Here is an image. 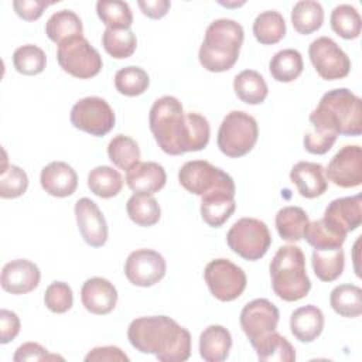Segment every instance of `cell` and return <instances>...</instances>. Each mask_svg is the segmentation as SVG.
<instances>
[{
  "label": "cell",
  "mask_w": 362,
  "mask_h": 362,
  "mask_svg": "<svg viewBox=\"0 0 362 362\" xmlns=\"http://www.w3.org/2000/svg\"><path fill=\"white\" fill-rule=\"evenodd\" d=\"M178 181L188 192L204 197L218 187L232 184L233 178L209 161L191 160L180 168Z\"/></svg>",
  "instance_id": "cell-12"
},
{
  "label": "cell",
  "mask_w": 362,
  "mask_h": 362,
  "mask_svg": "<svg viewBox=\"0 0 362 362\" xmlns=\"http://www.w3.org/2000/svg\"><path fill=\"white\" fill-rule=\"evenodd\" d=\"M28 188V177L24 170L14 164H3L0 171V197L4 199L18 198Z\"/></svg>",
  "instance_id": "cell-44"
},
{
  "label": "cell",
  "mask_w": 362,
  "mask_h": 362,
  "mask_svg": "<svg viewBox=\"0 0 362 362\" xmlns=\"http://www.w3.org/2000/svg\"><path fill=\"white\" fill-rule=\"evenodd\" d=\"M256 351L257 359L262 362H293L296 361V349L287 338L276 331L267 334L264 338L252 345Z\"/></svg>",
  "instance_id": "cell-29"
},
{
  "label": "cell",
  "mask_w": 362,
  "mask_h": 362,
  "mask_svg": "<svg viewBox=\"0 0 362 362\" xmlns=\"http://www.w3.org/2000/svg\"><path fill=\"white\" fill-rule=\"evenodd\" d=\"M88 187L100 198H112L122 191L123 178L113 167L98 165L88 174Z\"/></svg>",
  "instance_id": "cell-35"
},
{
  "label": "cell",
  "mask_w": 362,
  "mask_h": 362,
  "mask_svg": "<svg viewBox=\"0 0 362 362\" xmlns=\"http://www.w3.org/2000/svg\"><path fill=\"white\" fill-rule=\"evenodd\" d=\"M57 61L62 71L79 79L96 76L103 66L100 54L83 35L61 42L57 49Z\"/></svg>",
  "instance_id": "cell-8"
},
{
  "label": "cell",
  "mask_w": 362,
  "mask_h": 362,
  "mask_svg": "<svg viewBox=\"0 0 362 362\" xmlns=\"http://www.w3.org/2000/svg\"><path fill=\"white\" fill-rule=\"evenodd\" d=\"M205 283L211 294L219 301H233L246 288V273L229 259H214L204 270Z\"/></svg>",
  "instance_id": "cell-9"
},
{
  "label": "cell",
  "mask_w": 362,
  "mask_h": 362,
  "mask_svg": "<svg viewBox=\"0 0 362 362\" xmlns=\"http://www.w3.org/2000/svg\"><path fill=\"white\" fill-rule=\"evenodd\" d=\"M324 23V8L315 0H300L291 10V24L303 35H308L321 28Z\"/></svg>",
  "instance_id": "cell-31"
},
{
  "label": "cell",
  "mask_w": 362,
  "mask_h": 362,
  "mask_svg": "<svg viewBox=\"0 0 362 362\" xmlns=\"http://www.w3.org/2000/svg\"><path fill=\"white\" fill-rule=\"evenodd\" d=\"M243 27L232 18L214 20L205 30L198 51L199 64L209 72L229 71L238 61L243 44Z\"/></svg>",
  "instance_id": "cell-4"
},
{
  "label": "cell",
  "mask_w": 362,
  "mask_h": 362,
  "mask_svg": "<svg viewBox=\"0 0 362 362\" xmlns=\"http://www.w3.org/2000/svg\"><path fill=\"white\" fill-rule=\"evenodd\" d=\"M331 28L344 40L358 38L361 34V14L351 4H339L331 13Z\"/></svg>",
  "instance_id": "cell-40"
},
{
  "label": "cell",
  "mask_w": 362,
  "mask_h": 362,
  "mask_svg": "<svg viewBox=\"0 0 362 362\" xmlns=\"http://www.w3.org/2000/svg\"><path fill=\"white\" fill-rule=\"evenodd\" d=\"M328 225L346 235L355 230L362 222V197H342L331 201L325 208L324 218Z\"/></svg>",
  "instance_id": "cell-19"
},
{
  "label": "cell",
  "mask_w": 362,
  "mask_h": 362,
  "mask_svg": "<svg viewBox=\"0 0 362 362\" xmlns=\"http://www.w3.org/2000/svg\"><path fill=\"white\" fill-rule=\"evenodd\" d=\"M165 181L164 167L154 161L137 163L126 171V184L134 194L153 195L165 185Z\"/></svg>",
  "instance_id": "cell-22"
},
{
  "label": "cell",
  "mask_w": 362,
  "mask_h": 362,
  "mask_svg": "<svg viewBox=\"0 0 362 362\" xmlns=\"http://www.w3.org/2000/svg\"><path fill=\"white\" fill-rule=\"evenodd\" d=\"M232 335L222 325H208L199 335V355L206 362H222L229 356Z\"/></svg>",
  "instance_id": "cell-25"
},
{
  "label": "cell",
  "mask_w": 362,
  "mask_h": 362,
  "mask_svg": "<svg viewBox=\"0 0 362 362\" xmlns=\"http://www.w3.org/2000/svg\"><path fill=\"white\" fill-rule=\"evenodd\" d=\"M127 338L141 354L161 362H182L191 355V334L167 315L139 317L129 324Z\"/></svg>",
  "instance_id": "cell-2"
},
{
  "label": "cell",
  "mask_w": 362,
  "mask_h": 362,
  "mask_svg": "<svg viewBox=\"0 0 362 362\" xmlns=\"http://www.w3.org/2000/svg\"><path fill=\"white\" fill-rule=\"evenodd\" d=\"M102 45L105 51L116 58V59H126L133 55L137 47L136 34L130 30H113L106 28L102 34Z\"/></svg>",
  "instance_id": "cell-41"
},
{
  "label": "cell",
  "mask_w": 362,
  "mask_h": 362,
  "mask_svg": "<svg viewBox=\"0 0 362 362\" xmlns=\"http://www.w3.org/2000/svg\"><path fill=\"white\" fill-rule=\"evenodd\" d=\"M304 238L317 250H332L342 247L346 235L338 232L324 219H317L308 222L304 232Z\"/></svg>",
  "instance_id": "cell-37"
},
{
  "label": "cell",
  "mask_w": 362,
  "mask_h": 362,
  "mask_svg": "<svg viewBox=\"0 0 362 362\" xmlns=\"http://www.w3.org/2000/svg\"><path fill=\"white\" fill-rule=\"evenodd\" d=\"M107 157L117 168L127 171L140 163V148L130 136L117 134L107 144Z\"/></svg>",
  "instance_id": "cell-38"
},
{
  "label": "cell",
  "mask_w": 362,
  "mask_h": 362,
  "mask_svg": "<svg viewBox=\"0 0 362 362\" xmlns=\"http://www.w3.org/2000/svg\"><path fill=\"white\" fill-rule=\"evenodd\" d=\"M329 304L341 317H359L362 313V290L356 284H339L332 288Z\"/></svg>",
  "instance_id": "cell-34"
},
{
  "label": "cell",
  "mask_w": 362,
  "mask_h": 362,
  "mask_svg": "<svg viewBox=\"0 0 362 362\" xmlns=\"http://www.w3.org/2000/svg\"><path fill=\"white\" fill-rule=\"evenodd\" d=\"M233 90L236 96L247 105H260L269 93L264 78L255 69H245L233 79Z\"/></svg>",
  "instance_id": "cell-26"
},
{
  "label": "cell",
  "mask_w": 362,
  "mask_h": 362,
  "mask_svg": "<svg viewBox=\"0 0 362 362\" xmlns=\"http://www.w3.org/2000/svg\"><path fill=\"white\" fill-rule=\"evenodd\" d=\"M20 318L14 311L0 310V344H8L20 332Z\"/></svg>",
  "instance_id": "cell-49"
},
{
  "label": "cell",
  "mask_w": 362,
  "mask_h": 362,
  "mask_svg": "<svg viewBox=\"0 0 362 362\" xmlns=\"http://www.w3.org/2000/svg\"><path fill=\"white\" fill-rule=\"evenodd\" d=\"M96 13L106 28L126 30L133 23V13L126 1L120 0H99Z\"/></svg>",
  "instance_id": "cell-39"
},
{
  "label": "cell",
  "mask_w": 362,
  "mask_h": 362,
  "mask_svg": "<svg viewBox=\"0 0 362 362\" xmlns=\"http://www.w3.org/2000/svg\"><path fill=\"white\" fill-rule=\"evenodd\" d=\"M54 4V1H44V0H14L13 1V8L16 14L25 20V21H34L38 20L44 10Z\"/></svg>",
  "instance_id": "cell-47"
},
{
  "label": "cell",
  "mask_w": 362,
  "mask_h": 362,
  "mask_svg": "<svg viewBox=\"0 0 362 362\" xmlns=\"http://www.w3.org/2000/svg\"><path fill=\"white\" fill-rule=\"evenodd\" d=\"M49 359H62L58 355H49L48 351L37 344V342H25L16 349L13 355L14 362H24V361H49Z\"/></svg>",
  "instance_id": "cell-48"
},
{
  "label": "cell",
  "mask_w": 362,
  "mask_h": 362,
  "mask_svg": "<svg viewBox=\"0 0 362 362\" xmlns=\"http://www.w3.org/2000/svg\"><path fill=\"white\" fill-rule=\"evenodd\" d=\"M313 130L335 136H359L362 133L361 98L346 88L328 90L310 113Z\"/></svg>",
  "instance_id": "cell-3"
},
{
  "label": "cell",
  "mask_w": 362,
  "mask_h": 362,
  "mask_svg": "<svg viewBox=\"0 0 362 362\" xmlns=\"http://www.w3.org/2000/svg\"><path fill=\"white\" fill-rule=\"evenodd\" d=\"M311 266L314 274L321 281H334L337 280L345 267V255L342 247L332 250H313Z\"/></svg>",
  "instance_id": "cell-33"
},
{
  "label": "cell",
  "mask_w": 362,
  "mask_h": 362,
  "mask_svg": "<svg viewBox=\"0 0 362 362\" xmlns=\"http://www.w3.org/2000/svg\"><path fill=\"white\" fill-rule=\"evenodd\" d=\"M47 64V55L45 52L34 45V44H25L13 52V65L18 74L33 76L38 75L44 71Z\"/></svg>",
  "instance_id": "cell-43"
},
{
  "label": "cell",
  "mask_w": 362,
  "mask_h": 362,
  "mask_svg": "<svg viewBox=\"0 0 362 362\" xmlns=\"http://www.w3.org/2000/svg\"><path fill=\"white\" fill-rule=\"evenodd\" d=\"M137 6L144 16L153 20H158L168 13L171 3L168 0H139Z\"/></svg>",
  "instance_id": "cell-51"
},
{
  "label": "cell",
  "mask_w": 362,
  "mask_h": 362,
  "mask_svg": "<svg viewBox=\"0 0 362 362\" xmlns=\"http://www.w3.org/2000/svg\"><path fill=\"white\" fill-rule=\"evenodd\" d=\"M148 85V74L140 66H124L115 75V88L124 96H139L147 90Z\"/></svg>",
  "instance_id": "cell-42"
},
{
  "label": "cell",
  "mask_w": 362,
  "mask_h": 362,
  "mask_svg": "<svg viewBox=\"0 0 362 362\" xmlns=\"http://www.w3.org/2000/svg\"><path fill=\"white\" fill-rule=\"evenodd\" d=\"M71 123L75 129L90 136H105L113 127L116 116L110 105L99 96H86L71 109Z\"/></svg>",
  "instance_id": "cell-10"
},
{
  "label": "cell",
  "mask_w": 362,
  "mask_h": 362,
  "mask_svg": "<svg viewBox=\"0 0 362 362\" xmlns=\"http://www.w3.org/2000/svg\"><path fill=\"white\" fill-rule=\"evenodd\" d=\"M74 211L83 240L92 247L103 246L107 240V223L96 202L83 197L75 202Z\"/></svg>",
  "instance_id": "cell-16"
},
{
  "label": "cell",
  "mask_w": 362,
  "mask_h": 362,
  "mask_svg": "<svg viewBox=\"0 0 362 362\" xmlns=\"http://www.w3.org/2000/svg\"><path fill=\"white\" fill-rule=\"evenodd\" d=\"M41 272L38 266L27 259H16L3 266L0 283L10 294H27L38 287Z\"/></svg>",
  "instance_id": "cell-18"
},
{
  "label": "cell",
  "mask_w": 362,
  "mask_h": 362,
  "mask_svg": "<svg viewBox=\"0 0 362 362\" xmlns=\"http://www.w3.org/2000/svg\"><path fill=\"white\" fill-rule=\"evenodd\" d=\"M81 301L89 313L105 315L116 307L117 290L107 279L90 277L82 284Z\"/></svg>",
  "instance_id": "cell-20"
},
{
  "label": "cell",
  "mask_w": 362,
  "mask_h": 362,
  "mask_svg": "<svg viewBox=\"0 0 362 362\" xmlns=\"http://www.w3.org/2000/svg\"><path fill=\"white\" fill-rule=\"evenodd\" d=\"M324 329V314L313 304L303 305L291 313L290 331L303 344L313 342Z\"/></svg>",
  "instance_id": "cell-24"
},
{
  "label": "cell",
  "mask_w": 362,
  "mask_h": 362,
  "mask_svg": "<svg viewBox=\"0 0 362 362\" xmlns=\"http://www.w3.org/2000/svg\"><path fill=\"white\" fill-rule=\"evenodd\" d=\"M304 69V62L301 54L294 48H286L276 52L270 62L269 71L274 81L277 82H293L297 79Z\"/></svg>",
  "instance_id": "cell-30"
},
{
  "label": "cell",
  "mask_w": 362,
  "mask_h": 362,
  "mask_svg": "<svg viewBox=\"0 0 362 362\" xmlns=\"http://www.w3.org/2000/svg\"><path fill=\"white\" fill-rule=\"evenodd\" d=\"M148 126L158 147L170 156L201 151L209 143L208 120L195 112L185 113L181 102L171 95H164L153 103Z\"/></svg>",
  "instance_id": "cell-1"
},
{
  "label": "cell",
  "mask_w": 362,
  "mask_h": 362,
  "mask_svg": "<svg viewBox=\"0 0 362 362\" xmlns=\"http://www.w3.org/2000/svg\"><path fill=\"white\" fill-rule=\"evenodd\" d=\"M86 362H123L129 361V356L115 345H106V346H96L88 352L85 356Z\"/></svg>",
  "instance_id": "cell-50"
},
{
  "label": "cell",
  "mask_w": 362,
  "mask_h": 362,
  "mask_svg": "<svg viewBox=\"0 0 362 362\" xmlns=\"http://www.w3.org/2000/svg\"><path fill=\"white\" fill-rule=\"evenodd\" d=\"M235 182L218 187L205 194L201 201V216L212 228H221L235 212Z\"/></svg>",
  "instance_id": "cell-17"
},
{
  "label": "cell",
  "mask_w": 362,
  "mask_h": 362,
  "mask_svg": "<svg viewBox=\"0 0 362 362\" xmlns=\"http://www.w3.org/2000/svg\"><path fill=\"white\" fill-rule=\"evenodd\" d=\"M82 20L72 10H59L54 13L45 23V34L57 45L68 38L82 35Z\"/></svg>",
  "instance_id": "cell-27"
},
{
  "label": "cell",
  "mask_w": 362,
  "mask_h": 362,
  "mask_svg": "<svg viewBox=\"0 0 362 362\" xmlns=\"http://www.w3.org/2000/svg\"><path fill=\"white\" fill-rule=\"evenodd\" d=\"M257 137L259 126L256 119L243 110H232L219 126L216 144L222 154L238 158L252 151Z\"/></svg>",
  "instance_id": "cell-6"
},
{
  "label": "cell",
  "mask_w": 362,
  "mask_h": 362,
  "mask_svg": "<svg viewBox=\"0 0 362 362\" xmlns=\"http://www.w3.org/2000/svg\"><path fill=\"white\" fill-rule=\"evenodd\" d=\"M327 180L341 188H355L362 184V148L358 144L344 146L327 165Z\"/></svg>",
  "instance_id": "cell-15"
},
{
  "label": "cell",
  "mask_w": 362,
  "mask_h": 362,
  "mask_svg": "<svg viewBox=\"0 0 362 362\" xmlns=\"http://www.w3.org/2000/svg\"><path fill=\"white\" fill-rule=\"evenodd\" d=\"M274 222L281 239L287 242H298L304 238L310 219L307 212L300 206H283L276 214Z\"/></svg>",
  "instance_id": "cell-28"
},
{
  "label": "cell",
  "mask_w": 362,
  "mask_h": 362,
  "mask_svg": "<svg viewBox=\"0 0 362 362\" xmlns=\"http://www.w3.org/2000/svg\"><path fill=\"white\" fill-rule=\"evenodd\" d=\"M164 257L153 249H137L132 252L124 263L127 280L139 287H151L165 276Z\"/></svg>",
  "instance_id": "cell-14"
},
{
  "label": "cell",
  "mask_w": 362,
  "mask_h": 362,
  "mask_svg": "<svg viewBox=\"0 0 362 362\" xmlns=\"http://www.w3.org/2000/svg\"><path fill=\"white\" fill-rule=\"evenodd\" d=\"M279 318V310L272 301L267 298H255L242 308L239 321L245 335L255 345L267 334L277 329Z\"/></svg>",
  "instance_id": "cell-13"
},
{
  "label": "cell",
  "mask_w": 362,
  "mask_h": 362,
  "mask_svg": "<svg viewBox=\"0 0 362 362\" xmlns=\"http://www.w3.org/2000/svg\"><path fill=\"white\" fill-rule=\"evenodd\" d=\"M269 269L272 288L283 301H298L308 294L311 281L305 270L304 253L298 246H280L274 253Z\"/></svg>",
  "instance_id": "cell-5"
},
{
  "label": "cell",
  "mask_w": 362,
  "mask_h": 362,
  "mask_svg": "<svg viewBox=\"0 0 362 362\" xmlns=\"http://www.w3.org/2000/svg\"><path fill=\"white\" fill-rule=\"evenodd\" d=\"M44 303L47 308L55 314L66 313L74 304V293L71 286L64 281L51 283L45 290Z\"/></svg>",
  "instance_id": "cell-45"
},
{
  "label": "cell",
  "mask_w": 362,
  "mask_h": 362,
  "mask_svg": "<svg viewBox=\"0 0 362 362\" xmlns=\"http://www.w3.org/2000/svg\"><path fill=\"white\" fill-rule=\"evenodd\" d=\"M253 35L263 45L277 44L286 35L284 17L276 10H266L253 21Z\"/></svg>",
  "instance_id": "cell-32"
},
{
  "label": "cell",
  "mask_w": 362,
  "mask_h": 362,
  "mask_svg": "<svg viewBox=\"0 0 362 362\" xmlns=\"http://www.w3.org/2000/svg\"><path fill=\"white\" fill-rule=\"evenodd\" d=\"M40 182L48 195L65 198L75 192L78 187V175L68 163L51 161L41 170Z\"/></svg>",
  "instance_id": "cell-21"
},
{
  "label": "cell",
  "mask_w": 362,
  "mask_h": 362,
  "mask_svg": "<svg viewBox=\"0 0 362 362\" xmlns=\"http://www.w3.org/2000/svg\"><path fill=\"white\" fill-rule=\"evenodd\" d=\"M129 218L139 226L148 228L160 221L161 209L153 195L133 194L126 202Z\"/></svg>",
  "instance_id": "cell-36"
},
{
  "label": "cell",
  "mask_w": 362,
  "mask_h": 362,
  "mask_svg": "<svg viewBox=\"0 0 362 362\" xmlns=\"http://www.w3.org/2000/svg\"><path fill=\"white\" fill-rule=\"evenodd\" d=\"M290 180L297 187L298 194L308 199L321 197L328 188L324 167L318 163L298 161L290 171Z\"/></svg>",
  "instance_id": "cell-23"
},
{
  "label": "cell",
  "mask_w": 362,
  "mask_h": 362,
  "mask_svg": "<svg viewBox=\"0 0 362 362\" xmlns=\"http://www.w3.org/2000/svg\"><path fill=\"white\" fill-rule=\"evenodd\" d=\"M335 134L331 133H322V132H317V130H311L307 132L304 134V148L311 153V154H325L327 151L331 150V147L334 146V143L337 141Z\"/></svg>",
  "instance_id": "cell-46"
},
{
  "label": "cell",
  "mask_w": 362,
  "mask_h": 362,
  "mask_svg": "<svg viewBox=\"0 0 362 362\" xmlns=\"http://www.w3.org/2000/svg\"><path fill=\"white\" fill-rule=\"evenodd\" d=\"M226 243L242 259L255 262L267 253L272 245V235L263 221L240 218L228 230Z\"/></svg>",
  "instance_id": "cell-7"
},
{
  "label": "cell",
  "mask_w": 362,
  "mask_h": 362,
  "mask_svg": "<svg viewBox=\"0 0 362 362\" xmlns=\"http://www.w3.org/2000/svg\"><path fill=\"white\" fill-rule=\"evenodd\" d=\"M310 61L317 74L325 81L345 78L351 71L346 52L329 37H318L308 47Z\"/></svg>",
  "instance_id": "cell-11"
}]
</instances>
